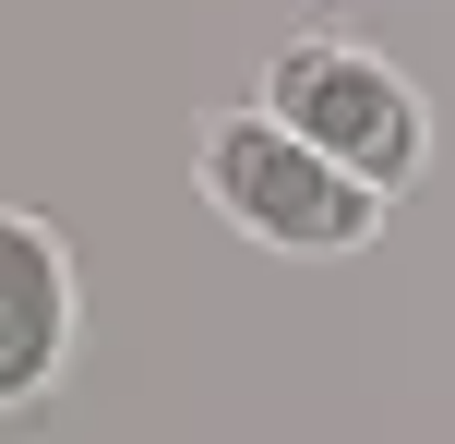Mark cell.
Here are the masks:
<instances>
[{"label":"cell","mask_w":455,"mask_h":444,"mask_svg":"<svg viewBox=\"0 0 455 444\" xmlns=\"http://www.w3.org/2000/svg\"><path fill=\"white\" fill-rule=\"evenodd\" d=\"M204 205L240 240H264V253H312L323 264V253H360L395 192H371L360 168H336L275 109H228V120H204Z\"/></svg>","instance_id":"obj_1"},{"label":"cell","mask_w":455,"mask_h":444,"mask_svg":"<svg viewBox=\"0 0 455 444\" xmlns=\"http://www.w3.org/2000/svg\"><path fill=\"white\" fill-rule=\"evenodd\" d=\"M264 109L288 120V133H312L336 168H360L371 192H408L419 168H432V109H419V85L384 61V48L360 36H288L264 72Z\"/></svg>","instance_id":"obj_2"},{"label":"cell","mask_w":455,"mask_h":444,"mask_svg":"<svg viewBox=\"0 0 455 444\" xmlns=\"http://www.w3.org/2000/svg\"><path fill=\"white\" fill-rule=\"evenodd\" d=\"M72 360V253L48 216H0V397H48Z\"/></svg>","instance_id":"obj_3"}]
</instances>
